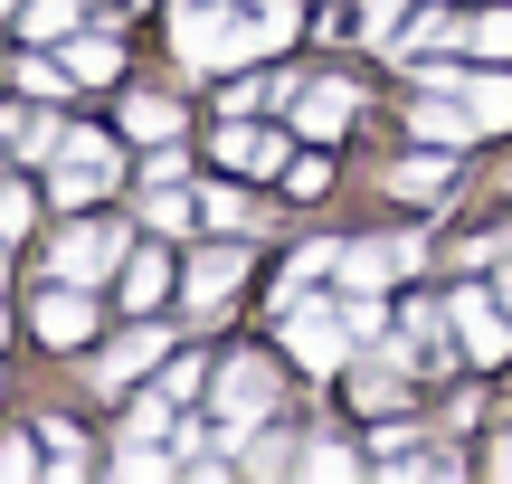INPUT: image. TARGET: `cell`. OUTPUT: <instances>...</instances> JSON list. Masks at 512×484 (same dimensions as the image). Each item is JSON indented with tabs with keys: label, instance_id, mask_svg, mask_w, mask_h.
Masks as SVG:
<instances>
[{
	"label": "cell",
	"instance_id": "obj_28",
	"mask_svg": "<svg viewBox=\"0 0 512 484\" xmlns=\"http://www.w3.org/2000/svg\"><path fill=\"white\" fill-rule=\"evenodd\" d=\"M494 475H512V437H503V447H494Z\"/></svg>",
	"mask_w": 512,
	"mask_h": 484
},
{
	"label": "cell",
	"instance_id": "obj_12",
	"mask_svg": "<svg viewBox=\"0 0 512 484\" xmlns=\"http://www.w3.org/2000/svg\"><path fill=\"white\" fill-rule=\"evenodd\" d=\"M219 162H228V171H275V162H285V143H275L266 124H228V133H219Z\"/></svg>",
	"mask_w": 512,
	"mask_h": 484
},
{
	"label": "cell",
	"instance_id": "obj_10",
	"mask_svg": "<svg viewBox=\"0 0 512 484\" xmlns=\"http://www.w3.org/2000/svg\"><path fill=\"white\" fill-rule=\"evenodd\" d=\"M162 342H171V333H152V323H133V333L114 342L105 361H95V380H105V390H124L133 371H152V361H162Z\"/></svg>",
	"mask_w": 512,
	"mask_h": 484
},
{
	"label": "cell",
	"instance_id": "obj_2",
	"mask_svg": "<svg viewBox=\"0 0 512 484\" xmlns=\"http://www.w3.org/2000/svg\"><path fill=\"white\" fill-rule=\"evenodd\" d=\"M285 352L304 361V371H342L351 323H342V314H323V304H285Z\"/></svg>",
	"mask_w": 512,
	"mask_h": 484
},
{
	"label": "cell",
	"instance_id": "obj_1",
	"mask_svg": "<svg viewBox=\"0 0 512 484\" xmlns=\"http://www.w3.org/2000/svg\"><path fill=\"white\" fill-rule=\"evenodd\" d=\"M294 38V10L285 0H247V10H228V0H190L181 29H171V48H181V67H238V57H266Z\"/></svg>",
	"mask_w": 512,
	"mask_h": 484
},
{
	"label": "cell",
	"instance_id": "obj_7",
	"mask_svg": "<svg viewBox=\"0 0 512 484\" xmlns=\"http://www.w3.org/2000/svg\"><path fill=\"white\" fill-rule=\"evenodd\" d=\"M86 333H95V304L76 295V285H67V295H48V304H38V342H48V352H76Z\"/></svg>",
	"mask_w": 512,
	"mask_h": 484
},
{
	"label": "cell",
	"instance_id": "obj_23",
	"mask_svg": "<svg viewBox=\"0 0 512 484\" xmlns=\"http://www.w3.org/2000/svg\"><path fill=\"white\" fill-rule=\"evenodd\" d=\"M76 76L67 67H48V57H19V95H67Z\"/></svg>",
	"mask_w": 512,
	"mask_h": 484
},
{
	"label": "cell",
	"instance_id": "obj_15",
	"mask_svg": "<svg viewBox=\"0 0 512 484\" xmlns=\"http://www.w3.org/2000/svg\"><path fill=\"white\" fill-rule=\"evenodd\" d=\"M67 76H86V86L124 76V38H76V48H67Z\"/></svg>",
	"mask_w": 512,
	"mask_h": 484
},
{
	"label": "cell",
	"instance_id": "obj_3",
	"mask_svg": "<svg viewBox=\"0 0 512 484\" xmlns=\"http://www.w3.org/2000/svg\"><path fill=\"white\" fill-rule=\"evenodd\" d=\"M114 257H124V228H95V219H76L67 238H57V276L67 285H95V276H114Z\"/></svg>",
	"mask_w": 512,
	"mask_h": 484
},
{
	"label": "cell",
	"instance_id": "obj_16",
	"mask_svg": "<svg viewBox=\"0 0 512 484\" xmlns=\"http://www.w3.org/2000/svg\"><path fill=\"white\" fill-rule=\"evenodd\" d=\"M124 133H133V143H171V133H181V105H162V95H133V105H124Z\"/></svg>",
	"mask_w": 512,
	"mask_h": 484
},
{
	"label": "cell",
	"instance_id": "obj_8",
	"mask_svg": "<svg viewBox=\"0 0 512 484\" xmlns=\"http://www.w3.org/2000/svg\"><path fill=\"white\" fill-rule=\"evenodd\" d=\"M399 266H418V247H342V285L351 295H380Z\"/></svg>",
	"mask_w": 512,
	"mask_h": 484
},
{
	"label": "cell",
	"instance_id": "obj_27",
	"mask_svg": "<svg viewBox=\"0 0 512 484\" xmlns=\"http://www.w3.org/2000/svg\"><path fill=\"white\" fill-rule=\"evenodd\" d=\"M29 228V190H0V238H19Z\"/></svg>",
	"mask_w": 512,
	"mask_h": 484
},
{
	"label": "cell",
	"instance_id": "obj_17",
	"mask_svg": "<svg viewBox=\"0 0 512 484\" xmlns=\"http://www.w3.org/2000/svg\"><path fill=\"white\" fill-rule=\"evenodd\" d=\"M162 295H171V257H162V247H143V257L124 266V304H162Z\"/></svg>",
	"mask_w": 512,
	"mask_h": 484
},
{
	"label": "cell",
	"instance_id": "obj_29",
	"mask_svg": "<svg viewBox=\"0 0 512 484\" xmlns=\"http://www.w3.org/2000/svg\"><path fill=\"white\" fill-rule=\"evenodd\" d=\"M503 314H512V276H503Z\"/></svg>",
	"mask_w": 512,
	"mask_h": 484
},
{
	"label": "cell",
	"instance_id": "obj_18",
	"mask_svg": "<svg viewBox=\"0 0 512 484\" xmlns=\"http://www.w3.org/2000/svg\"><path fill=\"white\" fill-rule=\"evenodd\" d=\"M456 95L475 105V124H484V133H503V124H512V76H475V86H456Z\"/></svg>",
	"mask_w": 512,
	"mask_h": 484
},
{
	"label": "cell",
	"instance_id": "obj_22",
	"mask_svg": "<svg viewBox=\"0 0 512 484\" xmlns=\"http://www.w3.org/2000/svg\"><path fill=\"white\" fill-rule=\"evenodd\" d=\"M76 10H86V0H38V10H29V38H38V48H48V38H67Z\"/></svg>",
	"mask_w": 512,
	"mask_h": 484
},
{
	"label": "cell",
	"instance_id": "obj_30",
	"mask_svg": "<svg viewBox=\"0 0 512 484\" xmlns=\"http://www.w3.org/2000/svg\"><path fill=\"white\" fill-rule=\"evenodd\" d=\"M0 333H10V323H0Z\"/></svg>",
	"mask_w": 512,
	"mask_h": 484
},
{
	"label": "cell",
	"instance_id": "obj_24",
	"mask_svg": "<svg viewBox=\"0 0 512 484\" xmlns=\"http://www.w3.org/2000/svg\"><path fill=\"white\" fill-rule=\"evenodd\" d=\"M399 10L408 0H361V38H399Z\"/></svg>",
	"mask_w": 512,
	"mask_h": 484
},
{
	"label": "cell",
	"instance_id": "obj_25",
	"mask_svg": "<svg viewBox=\"0 0 512 484\" xmlns=\"http://www.w3.org/2000/svg\"><path fill=\"white\" fill-rule=\"evenodd\" d=\"M200 380H209V371H200V361H190V352H181V361H171V371H162V399H171V409H181V399H190V390H200Z\"/></svg>",
	"mask_w": 512,
	"mask_h": 484
},
{
	"label": "cell",
	"instance_id": "obj_5",
	"mask_svg": "<svg viewBox=\"0 0 512 484\" xmlns=\"http://www.w3.org/2000/svg\"><path fill=\"white\" fill-rule=\"evenodd\" d=\"M456 333H465V361H503L512 352V323L494 295H456Z\"/></svg>",
	"mask_w": 512,
	"mask_h": 484
},
{
	"label": "cell",
	"instance_id": "obj_26",
	"mask_svg": "<svg viewBox=\"0 0 512 484\" xmlns=\"http://www.w3.org/2000/svg\"><path fill=\"white\" fill-rule=\"evenodd\" d=\"M200 219H209V228H247V200H238V190H209Z\"/></svg>",
	"mask_w": 512,
	"mask_h": 484
},
{
	"label": "cell",
	"instance_id": "obj_21",
	"mask_svg": "<svg viewBox=\"0 0 512 484\" xmlns=\"http://www.w3.org/2000/svg\"><path fill=\"white\" fill-rule=\"evenodd\" d=\"M465 48L503 67V57H512V10H494V19H465Z\"/></svg>",
	"mask_w": 512,
	"mask_h": 484
},
{
	"label": "cell",
	"instance_id": "obj_20",
	"mask_svg": "<svg viewBox=\"0 0 512 484\" xmlns=\"http://www.w3.org/2000/svg\"><path fill=\"white\" fill-rule=\"evenodd\" d=\"M0 143H19V152H57L67 133H57L48 114H0Z\"/></svg>",
	"mask_w": 512,
	"mask_h": 484
},
{
	"label": "cell",
	"instance_id": "obj_4",
	"mask_svg": "<svg viewBox=\"0 0 512 484\" xmlns=\"http://www.w3.org/2000/svg\"><path fill=\"white\" fill-rule=\"evenodd\" d=\"M266 409H275V371H266V361H228V371H219V418H228V428H256Z\"/></svg>",
	"mask_w": 512,
	"mask_h": 484
},
{
	"label": "cell",
	"instance_id": "obj_6",
	"mask_svg": "<svg viewBox=\"0 0 512 484\" xmlns=\"http://www.w3.org/2000/svg\"><path fill=\"white\" fill-rule=\"evenodd\" d=\"M408 124H418V133H427V143H446V152H456V143H465V133H484V124H475V105H465V95H456V86H437V95H427V105H418V114H408Z\"/></svg>",
	"mask_w": 512,
	"mask_h": 484
},
{
	"label": "cell",
	"instance_id": "obj_11",
	"mask_svg": "<svg viewBox=\"0 0 512 484\" xmlns=\"http://www.w3.org/2000/svg\"><path fill=\"white\" fill-rule=\"evenodd\" d=\"M351 105H361V95H351V86H332V76H323V86H304V105H294V124H304L313 143H332V133L351 124Z\"/></svg>",
	"mask_w": 512,
	"mask_h": 484
},
{
	"label": "cell",
	"instance_id": "obj_14",
	"mask_svg": "<svg viewBox=\"0 0 512 484\" xmlns=\"http://www.w3.org/2000/svg\"><path fill=\"white\" fill-rule=\"evenodd\" d=\"M48 190H57V200H67V209H86L95 190H114V171H105V162H76V152H67V162L48 171Z\"/></svg>",
	"mask_w": 512,
	"mask_h": 484
},
{
	"label": "cell",
	"instance_id": "obj_9",
	"mask_svg": "<svg viewBox=\"0 0 512 484\" xmlns=\"http://www.w3.org/2000/svg\"><path fill=\"white\" fill-rule=\"evenodd\" d=\"M238 276H247V257H238V247H209V257L190 266V285H181V295L209 314V304H228V295H238Z\"/></svg>",
	"mask_w": 512,
	"mask_h": 484
},
{
	"label": "cell",
	"instance_id": "obj_19",
	"mask_svg": "<svg viewBox=\"0 0 512 484\" xmlns=\"http://www.w3.org/2000/svg\"><path fill=\"white\" fill-rule=\"evenodd\" d=\"M143 219L152 228H190V190L181 181H143Z\"/></svg>",
	"mask_w": 512,
	"mask_h": 484
},
{
	"label": "cell",
	"instance_id": "obj_13",
	"mask_svg": "<svg viewBox=\"0 0 512 484\" xmlns=\"http://www.w3.org/2000/svg\"><path fill=\"white\" fill-rule=\"evenodd\" d=\"M389 190H399L408 209H427V200H446V190H456V171H446L437 152H418V162H399V171H389Z\"/></svg>",
	"mask_w": 512,
	"mask_h": 484
}]
</instances>
